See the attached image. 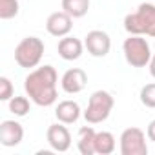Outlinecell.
Returning <instances> with one entry per match:
<instances>
[{
	"label": "cell",
	"mask_w": 155,
	"mask_h": 155,
	"mask_svg": "<svg viewBox=\"0 0 155 155\" xmlns=\"http://www.w3.org/2000/svg\"><path fill=\"white\" fill-rule=\"evenodd\" d=\"M18 15V0H0V18L9 20Z\"/></svg>",
	"instance_id": "17"
},
{
	"label": "cell",
	"mask_w": 155,
	"mask_h": 155,
	"mask_svg": "<svg viewBox=\"0 0 155 155\" xmlns=\"http://www.w3.org/2000/svg\"><path fill=\"white\" fill-rule=\"evenodd\" d=\"M9 111L17 117H24L29 111V101L26 97H13L9 101Z\"/></svg>",
	"instance_id": "18"
},
{
	"label": "cell",
	"mask_w": 155,
	"mask_h": 155,
	"mask_svg": "<svg viewBox=\"0 0 155 155\" xmlns=\"http://www.w3.org/2000/svg\"><path fill=\"white\" fill-rule=\"evenodd\" d=\"M113 104H115V101H113L111 93H108V91H104V90L95 91V93L90 97L88 108H86V111H84L86 122H88V124L104 122V120L110 117V113H111V110H113Z\"/></svg>",
	"instance_id": "5"
},
{
	"label": "cell",
	"mask_w": 155,
	"mask_h": 155,
	"mask_svg": "<svg viewBox=\"0 0 155 155\" xmlns=\"http://www.w3.org/2000/svg\"><path fill=\"white\" fill-rule=\"evenodd\" d=\"M71 28H73V17H69L66 11H55L46 20L48 33L53 37H58V38L66 37L71 31Z\"/></svg>",
	"instance_id": "9"
},
{
	"label": "cell",
	"mask_w": 155,
	"mask_h": 155,
	"mask_svg": "<svg viewBox=\"0 0 155 155\" xmlns=\"http://www.w3.org/2000/svg\"><path fill=\"white\" fill-rule=\"evenodd\" d=\"M57 82L58 75L57 69L49 64L33 69L24 81V90L29 95V99L42 108H48L55 104L57 101Z\"/></svg>",
	"instance_id": "1"
},
{
	"label": "cell",
	"mask_w": 155,
	"mask_h": 155,
	"mask_svg": "<svg viewBox=\"0 0 155 155\" xmlns=\"http://www.w3.org/2000/svg\"><path fill=\"white\" fill-rule=\"evenodd\" d=\"M84 46L88 49L90 55L93 57H106L111 49V38L106 31H101V29H93L86 35V40H84Z\"/></svg>",
	"instance_id": "7"
},
{
	"label": "cell",
	"mask_w": 155,
	"mask_h": 155,
	"mask_svg": "<svg viewBox=\"0 0 155 155\" xmlns=\"http://www.w3.org/2000/svg\"><path fill=\"white\" fill-rule=\"evenodd\" d=\"M90 9V0H62V11L73 18H81Z\"/></svg>",
	"instance_id": "16"
},
{
	"label": "cell",
	"mask_w": 155,
	"mask_h": 155,
	"mask_svg": "<svg viewBox=\"0 0 155 155\" xmlns=\"http://www.w3.org/2000/svg\"><path fill=\"white\" fill-rule=\"evenodd\" d=\"M122 49H124L126 62H128L131 68H144V66H148L150 60H151L150 44H148V40H146L142 35H130V37L124 40Z\"/></svg>",
	"instance_id": "3"
},
{
	"label": "cell",
	"mask_w": 155,
	"mask_h": 155,
	"mask_svg": "<svg viewBox=\"0 0 155 155\" xmlns=\"http://www.w3.org/2000/svg\"><path fill=\"white\" fill-rule=\"evenodd\" d=\"M55 117L58 119V122L73 124L81 117V106L75 101H62V102H58V106L55 110Z\"/></svg>",
	"instance_id": "13"
},
{
	"label": "cell",
	"mask_w": 155,
	"mask_h": 155,
	"mask_svg": "<svg viewBox=\"0 0 155 155\" xmlns=\"http://www.w3.org/2000/svg\"><path fill=\"white\" fill-rule=\"evenodd\" d=\"M44 55V42L38 37H26L15 48V60L20 68H37Z\"/></svg>",
	"instance_id": "4"
},
{
	"label": "cell",
	"mask_w": 155,
	"mask_h": 155,
	"mask_svg": "<svg viewBox=\"0 0 155 155\" xmlns=\"http://www.w3.org/2000/svg\"><path fill=\"white\" fill-rule=\"evenodd\" d=\"M48 142L55 151H68L71 146V133L68 131V128L64 126V122L60 124H51L48 128Z\"/></svg>",
	"instance_id": "11"
},
{
	"label": "cell",
	"mask_w": 155,
	"mask_h": 155,
	"mask_svg": "<svg viewBox=\"0 0 155 155\" xmlns=\"http://www.w3.org/2000/svg\"><path fill=\"white\" fill-rule=\"evenodd\" d=\"M150 75L153 77V79H155V55H151V60H150Z\"/></svg>",
	"instance_id": "22"
},
{
	"label": "cell",
	"mask_w": 155,
	"mask_h": 155,
	"mask_svg": "<svg viewBox=\"0 0 155 155\" xmlns=\"http://www.w3.org/2000/svg\"><path fill=\"white\" fill-rule=\"evenodd\" d=\"M57 49H58V55H60L64 60H77V58H81L84 46H82V42H81L79 38L68 37V35H66V37H62V38L58 40Z\"/></svg>",
	"instance_id": "12"
},
{
	"label": "cell",
	"mask_w": 155,
	"mask_h": 155,
	"mask_svg": "<svg viewBox=\"0 0 155 155\" xmlns=\"http://www.w3.org/2000/svg\"><path fill=\"white\" fill-rule=\"evenodd\" d=\"M88 84V75L84 69L81 68H71L68 69L64 75H62V79H60V86L66 93L69 95H75V93H81Z\"/></svg>",
	"instance_id": "8"
},
{
	"label": "cell",
	"mask_w": 155,
	"mask_h": 155,
	"mask_svg": "<svg viewBox=\"0 0 155 155\" xmlns=\"http://www.w3.org/2000/svg\"><path fill=\"white\" fill-rule=\"evenodd\" d=\"M24 139V128L17 120H2L0 124V142L6 148L18 146Z\"/></svg>",
	"instance_id": "10"
},
{
	"label": "cell",
	"mask_w": 155,
	"mask_h": 155,
	"mask_svg": "<svg viewBox=\"0 0 155 155\" xmlns=\"http://www.w3.org/2000/svg\"><path fill=\"white\" fill-rule=\"evenodd\" d=\"M124 29L130 35H146L155 37V6L153 4H140L135 13L126 15Z\"/></svg>",
	"instance_id": "2"
},
{
	"label": "cell",
	"mask_w": 155,
	"mask_h": 155,
	"mask_svg": "<svg viewBox=\"0 0 155 155\" xmlns=\"http://www.w3.org/2000/svg\"><path fill=\"white\" fill-rule=\"evenodd\" d=\"M13 99V84L8 77H0V101L9 102Z\"/></svg>",
	"instance_id": "20"
},
{
	"label": "cell",
	"mask_w": 155,
	"mask_h": 155,
	"mask_svg": "<svg viewBox=\"0 0 155 155\" xmlns=\"http://www.w3.org/2000/svg\"><path fill=\"white\" fill-rule=\"evenodd\" d=\"M146 135H148V139L150 140H153L155 142V119L148 124V130H146Z\"/></svg>",
	"instance_id": "21"
},
{
	"label": "cell",
	"mask_w": 155,
	"mask_h": 155,
	"mask_svg": "<svg viewBox=\"0 0 155 155\" xmlns=\"http://www.w3.org/2000/svg\"><path fill=\"white\" fill-rule=\"evenodd\" d=\"M95 151L101 155H110L115 151V137L110 131H97L95 135Z\"/></svg>",
	"instance_id": "15"
},
{
	"label": "cell",
	"mask_w": 155,
	"mask_h": 155,
	"mask_svg": "<svg viewBox=\"0 0 155 155\" xmlns=\"http://www.w3.org/2000/svg\"><path fill=\"white\" fill-rule=\"evenodd\" d=\"M139 97H140V102H142L146 108H155V82L142 86Z\"/></svg>",
	"instance_id": "19"
},
{
	"label": "cell",
	"mask_w": 155,
	"mask_h": 155,
	"mask_svg": "<svg viewBox=\"0 0 155 155\" xmlns=\"http://www.w3.org/2000/svg\"><path fill=\"white\" fill-rule=\"evenodd\" d=\"M120 153L122 155H146V135L140 128H128L120 135Z\"/></svg>",
	"instance_id": "6"
},
{
	"label": "cell",
	"mask_w": 155,
	"mask_h": 155,
	"mask_svg": "<svg viewBox=\"0 0 155 155\" xmlns=\"http://www.w3.org/2000/svg\"><path fill=\"white\" fill-rule=\"evenodd\" d=\"M95 135L97 131L91 126H84L79 131V140H77V148L82 155H93L95 151Z\"/></svg>",
	"instance_id": "14"
}]
</instances>
